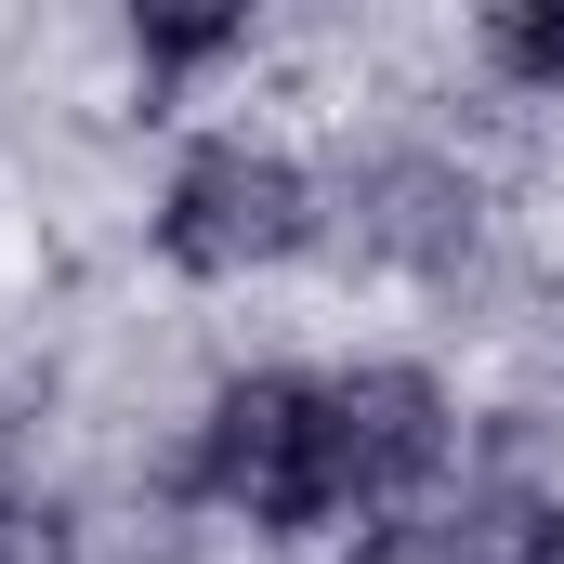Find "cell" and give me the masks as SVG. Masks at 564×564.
I'll return each instance as SVG.
<instances>
[{
    "label": "cell",
    "mask_w": 564,
    "mask_h": 564,
    "mask_svg": "<svg viewBox=\"0 0 564 564\" xmlns=\"http://www.w3.org/2000/svg\"><path fill=\"white\" fill-rule=\"evenodd\" d=\"M210 499H237L250 525H328L341 512V446H328V394L315 381H237L210 408Z\"/></svg>",
    "instance_id": "cell-1"
},
{
    "label": "cell",
    "mask_w": 564,
    "mask_h": 564,
    "mask_svg": "<svg viewBox=\"0 0 564 564\" xmlns=\"http://www.w3.org/2000/svg\"><path fill=\"white\" fill-rule=\"evenodd\" d=\"M158 237H171V263H197V276L276 263V250H302V171L263 158V144H197L184 184H171V210H158Z\"/></svg>",
    "instance_id": "cell-2"
},
{
    "label": "cell",
    "mask_w": 564,
    "mask_h": 564,
    "mask_svg": "<svg viewBox=\"0 0 564 564\" xmlns=\"http://www.w3.org/2000/svg\"><path fill=\"white\" fill-rule=\"evenodd\" d=\"M328 446H341V512L355 499H408L446 459V408H433L421 368H368V381H328Z\"/></svg>",
    "instance_id": "cell-3"
},
{
    "label": "cell",
    "mask_w": 564,
    "mask_h": 564,
    "mask_svg": "<svg viewBox=\"0 0 564 564\" xmlns=\"http://www.w3.org/2000/svg\"><path fill=\"white\" fill-rule=\"evenodd\" d=\"M446 564H564V512H552V499H525V486H499L486 512H459Z\"/></svg>",
    "instance_id": "cell-4"
},
{
    "label": "cell",
    "mask_w": 564,
    "mask_h": 564,
    "mask_svg": "<svg viewBox=\"0 0 564 564\" xmlns=\"http://www.w3.org/2000/svg\"><path fill=\"white\" fill-rule=\"evenodd\" d=\"M224 40H237V13H158V26H144L158 66H197V53H224Z\"/></svg>",
    "instance_id": "cell-5"
},
{
    "label": "cell",
    "mask_w": 564,
    "mask_h": 564,
    "mask_svg": "<svg viewBox=\"0 0 564 564\" xmlns=\"http://www.w3.org/2000/svg\"><path fill=\"white\" fill-rule=\"evenodd\" d=\"M499 53L525 79H564V13H499Z\"/></svg>",
    "instance_id": "cell-6"
},
{
    "label": "cell",
    "mask_w": 564,
    "mask_h": 564,
    "mask_svg": "<svg viewBox=\"0 0 564 564\" xmlns=\"http://www.w3.org/2000/svg\"><path fill=\"white\" fill-rule=\"evenodd\" d=\"M368 564H446V552H433L421 525H381V539H368Z\"/></svg>",
    "instance_id": "cell-7"
},
{
    "label": "cell",
    "mask_w": 564,
    "mask_h": 564,
    "mask_svg": "<svg viewBox=\"0 0 564 564\" xmlns=\"http://www.w3.org/2000/svg\"><path fill=\"white\" fill-rule=\"evenodd\" d=\"M0 552H13V539H0Z\"/></svg>",
    "instance_id": "cell-8"
}]
</instances>
